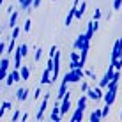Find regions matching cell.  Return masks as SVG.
<instances>
[{
	"label": "cell",
	"mask_w": 122,
	"mask_h": 122,
	"mask_svg": "<svg viewBox=\"0 0 122 122\" xmlns=\"http://www.w3.org/2000/svg\"><path fill=\"white\" fill-rule=\"evenodd\" d=\"M85 78V67H76V69H69L67 73L62 76L66 83H80Z\"/></svg>",
	"instance_id": "1"
},
{
	"label": "cell",
	"mask_w": 122,
	"mask_h": 122,
	"mask_svg": "<svg viewBox=\"0 0 122 122\" xmlns=\"http://www.w3.org/2000/svg\"><path fill=\"white\" fill-rule=\"evenodd\" d=\"M85 76L89 78V80H94V81H96V80H97V78H96V74L92 73V71H85Z\"/></svg>",
	"instance_id": "31"
},
{
	"label": "cell",
	"mask_w": 122,
	"mask_h": 122,
	"mask_svg": "<svg viewBox=\"0 0 122 122\" xmlns=\"http://www.w3.org/2000/svg\"><path fill=\"white\" fill-rule=\"evenodd\" d=\"M18 2H20V4H21V2H23V0H18Z\"/></svg>",
	"instance_id": "41"
},
{
	"label": "cell",
	"mask_w": 122,
	"mask_h": 122,
	"mask_svg": "<svg viewBox=\"0 0 122 122\" xmlns=\"http://www.w3.org/2000/svg\"><path fill=\"white\" fill-rule=\"evenodd\" d=\"M20 119H21V110H14V113H12V117H11V122H16Z\"/></svg>",
	"instance_id": "25"
},
{
	"label": "cell",
	"mask_w": 122,
	"mask_h": 122,
	"mask_svg": "<svg viewBox=\"0 0 122 122\" xmlns=\"http://www.w3.org/2000/svg\"><path fill=\"white\" fill-rule=\"evenodd\" d=\"M30 28H32V20L27 18V20H25V23H23V30L25 32H30Z\"/></svg>",
	"instance_id": "24"
},
{
	"label": "cell",
	"mask_w": 122,
	"mask_h": 122,
	"mask_svg": "<svg viewBox=\"0 0 122 122\" xmlns=\"http://www.w3.org/2000/svg\"><path fill=\"white\" fill-rule=\"evenodd\" d=\"M41 2H43V0H32V9H37V7L41 5Z\"/></svg>",
	"instance_id": "34"
},
{
	"label": "cell",
	"mask_w": 122,
	"mask_h": 122,
	"mask_svg": "<svg viewBox=\"0 0 122 122\" xmlns=\"http://www.w3.org/2000/svg\"><path fill=\"white\" fill-rule=\"evenodd\" d=\"M28 94H30V90L25 87V89H18V92H16V99L18 101H27Z\"/></svg>",
	"instance_id": "14"
},
{
	"label": "cell",
	"mask_w": 122,
	"mask_h": 122,
	"mask_svg": "<svg viewBox=\"0 0 122 122\" xmlns=\"http://www.w3.org/2000/svg\"><path fill=\"white\" fill-rule=\"evenodd\" d=\"M120 119H122V110H120Z\"/></svg>",
	"instance_id": "39"
},
{
	"label": "cell",
	"mask_w": 122,
	"mask_h": 122,
	"mask_svg": "<svg viewBox=\"0 0 122 122\" xmlns=\"http://www.w3.org/2000/svg\"><path fill=\"white\" fill-rule=\"evenodd\" d=\"M113 73H115V67H113V64L110 62V67L106 69V73H104V76H103V80L99 81V87L101 89H106V85L110 83V80L113 78Z\"/></svg>",
	"instance_id": "4"
},
{
	"label": "cell",
	"mask_w": 122,
	"mask_h": 122,
	"mask_svg": "<svg viewBox=\"0 0 122 122\" xmlns=\"http://www.w3.org/2000/svg\"><path fill=\"white\" fill-rule=\"evenodd\" d=\"M87 97L92 99V101H101L103 99V90H101V87H89V90L85 92Z\"/></svg>",
	"instance_id": "3"
},
{
	"label": "cell",
	"mask_w": 122,
	"mask_h": 122,
	"mask_svg": "<svg viewBox=\"0 0 122 122\" xmlns=\"http://www.w3.org/2000/svg\"><path fill=\"white\" fill-rule=\"evenodd\" d=\"M57 50H58V48H57L55 44H53L51 48H50V57H53V55H55V51H57Z\"/></svg>",
	"instance_id": "35"
},
{
	"label": "cell",
	"mask_w": 122,
	"mask_h": 122,
	"mask_svg": "<svg viewBox=\"0 0 122 122\" xmlns=\"http://www.w3.org/2000/svg\"><path fill=\"white\" fill-rule=\"evenodd\" d=\"M20 76H21V80H25V81H27V80L28 78H30V67H28V66H20Z\"/></svg>",
	"instance_id": "13"
},
{
	"label": "cell",
	"mask_w": 122,
	"mask_h": 122,
	"mask_svg": "<svg viewBox=\"0 0 122 122\" xmlns=\"http://www.w3.org/2000/svg\"><path fill=\"white\" fill-rule=\"evenodd\" d=\"M66 92H67V83L62 80V83H60V87H58V94H57V101H62V97L66 96Z\"/></svg>",
	"instance_id": "15"
},
{
	"label": "cell",
	"mask_w": 122,
	"mask_h": 122,
	"mask_svg": "<svg viewBox=\"0 0 122 122\" xmlns=\"http://www.w3.org/2000/svg\"><path fill=\"white\" fill-rule=\"evenodd\" d=\"M11 108H12V104L9 103V101H4L2 106H0V119H2V117L5 115V112H7V110H11Z\"/></svg>",
	"instance_id": "18"
},
{
	"label": "cell",
	"mask_w": 122,
	"mask_h": 122,
	"mask_svg": "<svg viewBox=\"0 0 122 122\" xmlns=\"http://www.w3.org/2000/svg\"><path fill=\"white\" fill-rule=\"evenodd\" d=\"M115 97H117V90H112V89H106V92L103 94V99H104V103L106 104H112L115 103Z\"/></svg>",
	"instance_id": "8"
},
{
	"label": "cell",
	"mask_w": 122,
	"mask_h": 122,
	"mask_svg": "<svg viewBox=\"0 0 122 122\" xmlns=\"http://www.w3.org/2000/svg\"><path fill=\"white\" fill-rule=\"evenodd\" d=\"M120 55H122V39H117V41H115V44H113L110 60H115V58H117V57H120Z\"/></svg>",
	"instance_id": "9"
},
{
	"label": "cell",
	"mask_w": 122,
	"mask_h": 122,
	"mask_svg": "<svg viewBox=\"0 0 122 122\" xmlns=\"http://www.w3.org/2000/svg\"><path fill=\"white\" fill-rule=\"evenodd\" d=\"M83 113H85V110L80 108V106H76V108H74V113L71 115V120H73V122H80L83 119Z\"/></svg>",
	"instance_id": "11"
},
{
	"label": "cell",
	"mask_w": 122,
	"mask_h": 122,
	"mask_svg": "<svg viewBox=\"0 0 122 122\" xmlns=\"http://www.w3.org/2000/svg\"><path fill=\"white\" fill-rule=\"evenodd\" d=\"M41 85H50L51 83V71L50 69H44L43 71V76H41Z\"/></svg>",
	"instance_id": "12"
},
{
	"label": "cell",
	"mask_w": 122,
	"mask_h": 122,
	"mask_svg": "<svg viewBox=\"0 0 122 122\" xmlns=\"http://www.w3.org/2000/svg\"><path fill=\"white\" fill-rule=\"evenodd\" d=\"M21 7H23V9L32 11V0H23V2H21Z\"/></svg>",
	"instance_id": "27"
},
{
	"label": "cell",
	"mask_w": 122,
	"mask_h": 122,
	"mask_svg": "<svg viewBox=\"0 0 122 122\" xmlns=\"http://www.w3.org/2000/svg\"><path fill=\"white\" fill-rule=\"evenodd\" d=\"M80 2H81V0H74V5H78V4H80Z\"/></svg>",
	"instance_id": "37"
},
{
	"label": "cell",
	"mask_w": 122,
	"mask_h": 122,
	"mask_svg": "<svg viewBox=\"0 0 122 122\" xmlns=\"http://www.w3.org/2000/svg\"><path fill=\"white\" fill-rule=\"evenodd\" d=\"M74 11H76V5H73L69 9V12H67V16H66V27H69L71 23H73V20H74Z\"/></svg>",
	"instance_id": "17"
},
{
	"label": "cell",
	"mask_w": 122,
	"mask_h": 122,
	"mask_svg": "<svg viewBox=\"0 0 122 122\" xmlns=\"http://www.w3.org/2000/svg\"><path fill=\"white\" fill-rule=\"evenodd\" d=\"M21 120H23V122H27V120H28V113H27V112L21 113Z\"/></svg>",
	"instance_id": "36"
},
{
	"label": "cell",
	"mask_w": 122,
	"mask_h": 122,
	"mask_svg": "<svg viewBox=\"0 0 122 122\" xmlns=\"http://www.w3.org/2000/svg\"><path fill=\"white\" fill-rule=\"evenodd\" d=\"M41 57H43V48L39 46V48H36V53H34V60L39 62V60H41Z\"/></svg>",
	"instance_id": "23"
},
{
	"label": "cell",
	"mask_w": 122,
	"mask_h": 122,
	"mask_svg": "<svg viewBox=\"0 0 122 122\" xmlns=\"http://www.w3.org/2000/svg\"><path fill=\"white\" fill-rule=\"evenodd\" d=\"M110 62L113 64V67H115L117 71H120V69H122V55H120V57H117L115 60H110Z\"/></svg>",
	"instance_id": "21"
},
{
	"label": "cell",
	"mask_w": 122,
	"mask_h": 122,
	"mask_svg": "<svg viewBox=\"0 0 122 122\" xmlns=\"http://www.w3.org/2000/svg\"><path fill=\"white\" fill-rule=\"evenodd\" d=\"M108 112H110V104H106V103H104V106H103V110H101V115H103V119H106V115H108Z\"/></svg>",
	"instance_id": "28"
},
{
	"label": "cell",
	"mask_w": 122,
	"mask_h": 122,
	"mask_svg": "<svg viewBox=\"0 0 122 122\" xmlns=\"http://www.w3.org/2000/svg\"><path fill=\"white\" fill-rule=\"evenodd\" d=\"M122 7V0H113V11H119Z\"/></svg>",
	"instance_id": "29"
},
{
	"label": "cell",
	"mask_w": 122,
	"mask_h": 122,
	"mask_svg": "<svg viewBox=\"0 0 122 122\" xmlns=\"http://www.w3.org/2000/svg\"><path fill=\"white\" fill-rule=\"evenodd\" d=\"M92 20H101V9H96V11H94V16H92Z\"/></svg>",
	"instance_id": "32"
},
{
	"label": "cell",
	"mask_w": 122,
	"mask_h": 122,
	"mask_svg": "<svg viewBox=\"0 0 122 122\" xmlns=\"http://www.w3.org/2000/svg\"><path fill=\"white\" fill-rule=\"evenodd\" d=\"M48 101H50V94H44L43 101H41V108H39V112H37V117H36L37 120H43L44 119V112L48 110Z\"/></svg>",
	"instance_id": "6"
},
{
	"label": "cell",
	"mask_w": 122,
	"mask_h": 122,
	"mask_svg": "<svg viewBox=\"0 0 122 122\" xmlns=\"http://www.w3.org/2000/svg\"><path fill=\"white\" fill-rule=\"evenodd\" d=\"M73 48L78 50V51H81V50H89V48H90V39L85 36V34H80L76 39H74Z\"/></svg>",
	"instance_id": "2"
},
{
	"label": "cell",
	"mask_w": 122,
	"mask_h": 122,
	"mask_svg": "<svg viewBox=\"0 0 122 122\" xmlns=\"http://www.w3.org/2000/svg\"><path fill=\"white\" fill-rule=\"evenodd\" d=\"M120 39H122V37H120Z\"/></svg>",
	"instance_id": "42"
},
{
	"label": "cell",
	"mask_w": 122,
	"mask_h": 122,
	"mask_svg": "<svg viewBox=\"0 0 122 122\" xmlns=\"http://www.w3.org/2000/svg\"><path fill=\"white\" fill-rule=\"evenodd\" d=\"M41 96H43V92H41V87H37V89H36V92H34V99H36V101H39V97H41Z\"/></svg>",
	"instance_id": "30"
},
{
	"label": "cell",
	"mask_w": 122,
	"mask_h": 122,
	"mask_svg": "<svg viewBox=\"0 0 122 122\" xmlns=\"http://www.w3.org/2000/svg\"><path fill=\"white\" fill-rule=\"evenodd\" d=\"M2 4H4V0H0V5H2Z\"/></svg>",
	"instance_id": "38"
},
{
	"label": "cell",
	"mask_w": 122,
	"mask_h": 122,
	"mask_svg": "<svg viewBox=\"0 0 122 122\" xmlns=\"http://www.w3.org/2000/svg\"><path fill=\"white\" fill-rule=\"evenodd\" d=\"M89 87H90V85H89V81L83 78V80H81V94H85V92L89 90Z\"/></svg>",
	"instance_id": "26"
},
{
	"label": "cell",
	"mask_w": 122,
	"mask_h": 122,
	"mask_svg": "<svg viewBox=\"0 0 122 122\" xmlns=\"http://www.w3.org/2000/svg\"><path fill=\"white\" fill-rule=\"evenodd\" d=\"M85 9H87V2L83 0L81 4H78V5H76V11H74V18H76V20H81V16L85 14Z\"/></svg>",
	"instance_id": "10"
},
{
	"label": "cell",
	"mask_w": 122,
	"mask_h": 122,
	"mask_svg": "<svg viewBox=\"0 0 122 122\" xmlns=\"http://www.w3.org/2000/svg\"><path fill=\"white\" fill-rule=\"evenodd\" d=\"M18 50H20V53H21V57H27L28 55V44H20Z\"/></svg>",
	"instance_id": "22"
},
{
	"label": "cell",
	"mask_w": 122,
	"mask_h": 122,
	"mask_svg": "<svg viewBox=\"0 0 122 122\" xmlns=\"http://www.w3.org/2000/svg\"><path fill=\"white\" fill-rule=\"evenodd\" d=\"M18 11H12L11 12V20H9V27L12 28V27H16V25H18Z\"/></svg>",
	"instance_id": "19"
},
{
	"label": "cell",
	"mask_w": 122,
	"mask_h": 122,
	"mask_svg": "<svg viewBox=\"0 0 122 122\" xmlns=\"http://www.w3.org/2000/svg\"><path fill=\"white\" fill-rule=\"evenodd\" d=\"M5 50H7V44H5V43H0V57L5 53Z\"/></svg>",
	"instance_id": "33"
},
{
	"label": "cell",
	"mask_w": 122,
	"mask_h": 122,
	"mask_svg": "<svg viewBox=\"0 0 122 122\" xmlns=\"http://www.w3.org/2000/svg\"><path fill=\"white\" fill-rule=\"evenodd\" d=\"M71 110V94L69 92H66V96L62 97V104H60V115L64 117L67 115V112Z\"/></svg>",
	"instance_id": "5"
},
{
	"label": "cell",
	"mask_w": 122,
	"mask_h": 122,
	"mask_svg": "<svg viewBox=\"0 0 122 122\" xmlns=\"http://www.w3.org/2000/svg\"><path fill=\"white\" fill-rule=\"evenodd\" d=\"M9 64H11V60H9V58H2V60H0V69H2V71H9Z\"/></svg>",
	"instance_id": "20"
},
{
	"label": "cell",
	"mask_w": 122,
	"mask_h": 122,
	"mask_svg": "<svg viewBox=\"0 0 122 122\" xmlns=\"http://www.w3.org/2000/svg\"><path fill=\"white\" fill-rule=\"evenodd\" d=\"M50 119H51L53 122H60L62 120V115H60V103H57L53 104V108H51V115H50Z\"/></svg>",
	"instance_id": "7"
},
{
	"label": "cell",
	"mask_w": 122,
	"mask_h": 122,
	"mask_svg": "<svg viewBox=\"0 0 122 122\" xmlns=\"http://www.w3.org/2000/svg\"><path fill=\"white\" fill-rule=\"evenodd\" d=\"M0 90H2V83H0Z\"/></svg>",
	"instance_id": "40"
},
{
	"label": "cell",
	"mask_w": 122,
	"mask_h": 122,
	"mask_svg": "<svg viewBox=\"0 0 122 122\" xmlns=\"http://www.w3.org/2000/svg\"><path fill=\"white\" fill-rule=\"evenodd\" d=\"M89 119H90V122H99V120H103V115H101V110H99V108H96V110L90 113V117H89Z\"/></svg>",
	"instance_id": "16"
}]
</instances>
